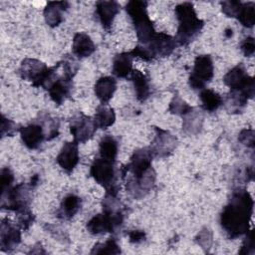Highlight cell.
<instances>
[{
	"instance_id": "obj_37",
	"label": "cell",
	"mask_w": 255,
	"mask_h": 255,
	"mask_svg": "<svg viewBox=\"0 0 255 255\" xmlns=\"http://www.w3.org/2000/svg\"><path fill=\"white\" fill-rule=\"evenodd\" d=\"M128 237H129V241L132 243H140L144 240L145 238V234L143 231L141 230H133L130 231L128 233Z\"/></svg>"
},
{
	"instance_id": "obj_3",
	"label": "cell",
	"mask_w": 255,
	"mask_h": 255,
	"mask_svg": "<svg viewBox=\"0 0 255 255\" xmlns=\"http://www.w3.org/2000/svg\"><path fill=\"white\" fill-rule=\"evenodd\" d=\"M175 15L178 21L175 40L179 45H188L199 35L204 22L197 17L193 5L189 2L178 4L175 7Z\"/></svg>"
},
{
	"instance_id": "obj_31",
	"label": "cell",
	"mask_w": 255,
	"mask_h": 255,
	"mask_svg": "<svg viewBox=\"0 0 255 255\" xmlns=\"http://www.w3.org/2000/svg\"><path fill=\"white\" fill-rule=\"evenodd\" d=\"M13 180H14V176L12 171L9 168H3L1 170V178H0L1 193L12 187Z\"/></svg>"
},
{
	"instance_id": "obj_19",
	"label": "cell",
	"mask_w": 255,
	"mask_h": 255,
	"mask_svg": "<svg viewBox=\"0 0 255 255\" xmlns=\"http://www.w3.org/2000/svg\"><path fill=\"white\" fill-rule=\"evenodd\" d=\"M132 58L130 52L120 53L115 56L113 61V74L118 78H127L132 72Z\"/></svg>"
},
{
	"instance_id": "obj_26",
	"label": "cell",
	"mask_w": 255,
	"mask_h": 255,
	"mask_svg": "<svg viewBox=\"0 0 255 255\" xmlns=\"http://www.w3.org/2000/svg\"><path fill=\"white\" fill-rule=\"evenodd\" d=\"M246 28H252L255 23V4L254 2L242 3L241 9L236 17Z\"/></svg>"
},
{
	"instance_id": "obj_21",
	"label": "cell",
	"mask_w": 255,
	"mask_h": 255,
	"mask_svg": "<svg viewBox=\"0 0 255 255\" xmlns=\"http://www.w3.org/2000/svg\"><path fill=\"white\" fill-rule=\"evenodd\" d=\"M82 199L76 194L67 195L61 202L58 210V217L61 219H71L81 208Z\"/></svg>"
},
{
	"instance_id": "obj_6",
	"label": "cell",
	"mask_w": 255,
	"mask_h": 255,
	"mask_svg": "<svg viewBox=\"0 0 255 255\" xmlns=\"http://www.w3.org/2000/svg\"><path fill=\"white\" fill-rule=\"evenodd\" d=\"M19 73L24 80L30 81L33 86L46 88L53 75V68H48L46 64L37 59L27 58L22 61Z\"/></svg>"
},
{
	"instance_id": "obj_35",
	"label": "cell",
	"mask_w": 255,
	"mask_h": 255,
	"mask_svg": "<svg viewBox=\"0 0 255 255\" xmlns=\"http://www.w3.org/2000/svg\"><path fill=\"white\" fill-rule=\"evenodd\" d=\"M18 215H19V223H20L21 227L24 228V229H27L33 222V219H34L33 214L27 208V209H24L22 211H19Z\"/></svg>"
},
{
	"instance_id": "obj_14",
	"label": "cell",
	"mask_w": 255,
	"mask_h": 255,
	"mask_svg": "<svg viewBox=\"0 0 255 255\" xmlns=\"http://www.w3.org/2000/svg\"><path fill=\"white\" fill-rule=\"evenodd\" d=\"M120 4L116 1H99L96 4V12L102 26L109 30L115 17L120 11Z\"/></svg>"
},
{
	"instance_id": "obj_30",
	"label": "cell",
	"mask_w": 255,
	"mask_h": 255,
	"mask_svg": "<svg viewBox=\"0 0 255 255\" xmlns=\"http://www.w3.org/2000/svg\"><path fill=\"white\" fill-rule=\"evenodd\" d=\"M196 243L202 249H209L212 244V232L209 228H203L195 237Z\"/></svg>"
},
{
	"instance_id": "obj_1",
	"label": "cell",
	"mask_w": 255,
	"mask_h": 255,
	"mask_svg": "<svg viewBox=\"0 0 255 255\" xmlns=\"http://www.w3.org/2000/svg\"><path fill=\"white\" fill-rule=\"evenodd\" d=\"M253 211V199L245 189H237L220 215V223L231 238L248 232V224Z\"/></svg>"
},
{
	"instance_id": "obj_13",
	"label": "cell",
	"mask_w": 255,
	"mask_h": 255,
	"mask_svg": "<svg viewBox=\"0 0 255 255\" xmlns=\"http://www.w3.org/2000/svg\"><path fill=\"white\" fill-rule=\"evenodd\" d=\"M57 162L65 171H73L79 162L78 142L75 140L66 142L57 156Z\"/></svg>"
},
{
	"instance_id": "obj_4",
	"label": "cell",
	"mask_w": 255,
	"mask_h": 255,
	"mask_svg": "<svg viewBox=\"0 0 255 255\" xmlns=\"http://www.w3.org/2000/svg\"><path fill=\"white\" fill-rule=\"evenodd\" d=\"M146 8L147 3L145 1L135 0L129 1L126 6L127 13L133 24L139 45L148 44L156 34L152 22L147 15Z\"/></svg>"
},
{
	"instance_id": "obj_32",
	"label": "cell",
	"mask_w": 255,
	"mask_h": 255,
	"mask_svg": "<svg viewBox=\"0 0 255 255\" xmlns=\"http://www.w3.org/2000/svg\"><path fill=\"white\" fill-rule=\"evenodd\" d=\"M17 130L16 124L12 122L9 119H6L4 116H2L1 120V135H13L14 132Z\"/></svg>"
},
{
	"instance_id": "obj_8",
	"label": "cell",
	"mask_w": 255,
	"mask_h": 255,
	"mask_svg": "<svg viewBox=\"0 0 255 255\" xmlns=\"http://www.w3.org/2000/svg\"><path fill=\"white\" fill-rule=\"evenodd\" d=\"M224 84L234 92H246L250 96L254 95V79L246 72L245 67L239 64L233 67L223 78Z\"/></svg>"
},
{
	"instance_id": "obj_28",
	"label": "cell",
	"mask_w": 255,
	"mask_h": 255,
	"mask_svg": "<svg viewBox=\"0 0 255 255\" xmlns=\"http://www.w3.org/2000/svg\"><path fill=\"white\" fill-rule=\"evenodd\" d=\"M192 110V107H190L185 101L182 100V98L178 95H174L169 107H168V111L173 114V115H177V116H184L186 115L188 112H190Z\"/></svg>"
},
{
	"instance_id": "obj_15",
	"label": "cell",
	"mask_w": 255,
	"mask_h": 255,
	"mask_svg": "<svg viewBox=\"0 0 255 255\" xmlns=\"http://www.w3.org/2000/svg\"><path fill=\"white\" fill-rule=\"evenodd\" d=\"M69 8V3L66 1L49 2L44 9V18L50 27H56L62 23L64 13Z\"/></svg>"
},
{
	"instance_id": "obj_33",
	"label": "cell",
	"mask_w": 255,
	"mask_h": 255,
	"mask_svg": "<svg viewBox=\"0 0 255 255\" xmlns=\"http://www.w3.org/2000/svg\"><path fill=\"white\" fill-rule=\"evenodd\" d=\"M238 140L248 147H254L255 137H254V131L252 129H243L238 136Z\"/></svg>"
},
{
	"instance_id": "obj_10",
	"label": "cell",
	"mask_w": 255,
	"mask_h": 255,
	"mask_svg": "<svg viewBox=\"0 0 255 255\" xmlns=\"http://www.w3.org/2000/svg\"><path fill=\"white\" fill-rule=\"evenodd\" d=\"M97 128L94 119L82 113L75 115L70 121V131L74 140L78 143L85 142L93 137Z\"/></svg>"
},
{
	"instance_id": "obj_34",
	"label": "cell",
	"mask_w": 255,
	"mask_h": 255,
	"mask_svg": "<svg viewBox=\"0 0 255 255\" xmlns=\"http://www.w3.org/2000/svg\"><path fill=\"white\" fill-rule=\"evenodd\" d=\"M240 49L242 51V53L244 54V56L246 57H251L254 55L255 52V42H254V38L253 37H247L245 38L241 45H240Z\"/></svg>"
},
{
	"instance_id": "obj_22",
	"label": "cell",
	"mask_w": 255,
	"mask_h": 255,
	"mask_svg": "<svg viewBox=\"0 0 255 255\" xmlns=\"http://www.w3.org/2000/svg\"><path fill=\"white\" fill-rule=\"evenodd\" d=\"M203 124V115L201 111L193 109L183 116V130L188 134H196L200 131Z\"/></svg>"
},
{
	"instance_id": "obj_5",
	"label": "cell",
	"mask_w": 255,
	"mask_h": 255,
	"mask_svg": "<svg viewBox=\"0 0 255 255\" xmlns=\"http://www.w3.org/2000/svg\"><path fill=\"white\" fill-rule=\"evenodd\" d=\"M91 175L97 183L106 188L107 194L117 196L118 185L116 184L115 161L98 157L91 166Z\"/></svg>"
},
{
	"instance_id": "obj_24",
	"label": "cell",
	"mask_w": 255,
	"mask_h": 255,
	"mask_svg": "<svg viewBox=\"0 0 255 255\" xmlns=\"http://www.w3.org/2000/svg\"><path fill=\"white\" fill-rule=\"evenodd\" d=\"M100 157L116 161V157L118 154V142L112 135L104 136L99 145Z\"/></svg>"
},
{
	"instance_id": "obj_23",
	"label": "cell",
	"mask_w": 255,
	"mask_h": 255,
	"mask_svg": "<svg viewBox=\"0 0 255 255\" xmlns=\"http://www.w3.org/2000/svg\"><path fill=\"white\" fill-rule=\"evenodd\" d=\"M116 121V114L114 109L107 106L106 104H102L97 108L94 122L99 128H108L112 125H114Z\"/></svg>"
},
{
	"instance_id": "obj_25",
	"label": "cell",
	"mask_w": 255,
	"mask_h": 255,
	"mask_svg": "<svg viewBox=\"0 0 255 255\" xmlns=\"http://www.w3.org/2000/svg\"><path fill=\"white\" fill-rule=\"evenodd\" d=\"M200 100L202 103V108L209 113L215 112L223 104L222 98L217 93L209 89L201 90Z\"/></svg>"
},
{
	"instance_id": "obj_2",
	"label": "cell",
	"mask_w": 255,
	"mask_h": 255,
	"mask_svg": "<svg viewBox=\"0 0 255 255\" xmlns=\"http://www.w3.org/2000/svg\"><path fill=\"white\" fill-rule=\"evenodd\" d=\"M153 157L150 147L137 149L124 170V175L127 172L131 174V179L127 183V190L135 198L143 197L154 184L155 172L151 165Z\"/></svg>"
},
{
	"instance_id": "obj_12",
	"label": "cell",
	"mask_w": 255,
	"mask_h": 255,
	"mask_svg": "<svg viewBox=\"0 0 255 255\" xmlns=\"http://www.w3.org/2000/svg\"><path fill=\"white\" fill-rule=\"evenodd\" d=\"M20 135L23 143L30 149L38 148L46 138V133L43 126L40 123H33L22 127Z\"/></svg>"
},
{
	"instance_id": "obj_7",
	"label": "cell",
	"mask_w": 255,
	"mask_h": 255,
	"mask_svg": "<svg viewBox=\"0 0 255 255\" xmlns=\"http://www.w3.org/2000/svg\"><path fill=\"white\" fill-rule=\"evenodd\" d=\"M214 75L212 59L209 55H199L194 61L192 72L189 76V86L193 90H203Z\"/></svg>"
},
{
	"instance_id": "obj_17",
	"label": "cell",
	"mask_w": 255,
	"mask_h": 255,
	"mask_svg": "<svg viewBox=\"0 0 255 255\" xmlns=\"http://www.w3.org/2000/svg\"><path fill=\"white\" fill-rule=\"evenodd\" d=\"M21 241V233L18 228L4 220L1 223V247L3 250L10 251Z\"/></svg>"
},
{
	"instance_id": "obj_36",
	"label": "cell",
	"mask_w": 255,
	"mask_h": 255,
	"mask_svg": "<svg viewBox=\"0 0 255 255\" xmlns=\"http://www.w3.org/2000/svg\"><path fill=\"white\" fill-rule=\"evenodd\" d=\"M254 252V235L253 231L250 230L247 232V237L242 244V248L240 250L241 254H252Z\"/></svg>"
},
{
	"instance_id": "obj_9",
	"label": "cell",
	"mask_w": 255,
	"mask_h": 255,
	"mask_svg": "<svg viewBox=\"0 0 255 255\" xmlns=\"http://www.w3.org/2000/svg\"><path fill=\"white\" fill-rule=\"evenodd\" d=\"M72 79L73 77L66 74L63 70L62 75H59L57 66L54 67L52 79L46 89L48 90L51 100L55 104L61 105L69 98L72 90Z\"/></svg>"
},
{
	"instance_id": "obj_16",
	"label": "cell",
	"mask_w": 255,
	"mask_h": 255,
	"mask_svg": "<svg viewBox=\"0 0 255 255\" xmlns=\"http://www.w3.org/2000/svg\"><path fill=\"white\" fill-rule=\"evenodd\" d=\"M72 50L78 58H87L95 52L96 47L89 35L80 32L74 36Z\"/></svg>"
},
{
	"instance_id": "obj_27",
	"label": "cell",
	"mask_w": 255,
	"mask_h": 255,
	"mask_svg": "<svg viewBox=\"0 0 255 255\" xmlns=\"http://www.w3.org/2000/svg\"><path fill=\"white\" fill-rule=\"evenodd\" d=\"M120 253H121V249L117 241L113 238L108 239L104 243H97L91 251V254H120Z\"/></svg>"
},
{
	"instance_id": "obj_11",
	"label": "cell",
	"mask_w": 255,
	"mask_h": 255,
	"mask_svg": "<svg viewBox=\"0 0 255 255\" xmlns=\"http://www.w3.org/2000/svg\"><path fill=\"white\" fill-rule=\"evenodd\" d=\"M177 145V138L169 131L156 128L155 135L149 146L153 156L165 157L173 152Z\"/></svg>"
},
{
	"instance_id": "obj_29",
	"label": "cell",
	"mask_w": 255,
	"mask_h": 255,
	"mask_svg": "<svg viewBox=\"0 0 255 255\" xmlns=\"http://www.w3.org/2000/svg\"><path fill=\"white\" fill-rule=\"evenodd\" d=\"M242 6V2L240 1H235V0H228V1H223L221 2V9L222 12L227 16V17H232L236 18L240 9Z\"/></svg>"
},
{
	"instance_id": "obj_18",
	"label": "cell",
	"mask_w": 255,
	"mask_h": 255,
	"mask_svg": "<svg viewBox=\"0 0 255 255\" xmlns=\"http://www.w3.org/2000/svg\"><path fill=\"white\" fill-rule=\"evenodd\" d=\"M117 90V81L113 77H102L95 85V94L102 104H107Z\"/></svg>"
},
{
	"instance_id": "obj_20",
	"label": "cell",
	"mask_w": 255,
	"mask_h": 255,
	"mask_svg": "<svg viewBox=\"0 0 255 255\" xmlns=\"http://www.w3.org/2000/svg\"><path fill=\"white\" fill-rule=\"evenodd\" d=\"M130 77L133 84L136 99L141 102L145 101L150 96L151 93L148 79L142 72L137 70H132Z\"/></svg>"
}]
</instances>
